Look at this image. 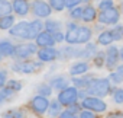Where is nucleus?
I'll return each instance as SVG.
<instances>
[{"label":"nucleus","mask_w":123,"mask_h":118,"mask_svg":"<svg viewBox=\"0 0 123 118\" xmlns=\"http://www.w3.org/2000/svg\"><path fill=\"white\" fill-rule=\"evenodd\" d=\"M111 82L107 77H93L91 82L88 83V86L84 89L86 96H94V98H104L111 92Z\"/></svg>","instance_id":"obj_3"},{"label":"nucleus","mask_w":123,"mask_h":118,"mask_svg":"<svg viewBox=\"0 0 123 118\" xmlns=\"http://www.w3.org/2000/svg\"><path fill=\"white\" fill-rule=\"evenodd\" d=\"M35 44H36V47H39V48H49V47H54L56 42H55V39H54V34L46 32V31H42V32L35 38Z\"/></svg>","instance_id":"obj_12"},{"label":"nucleus","mask_w":123,"mask_h":118,"mask_svg":"<svg viewBox=\"0 0 123 118\" xmlns=\"http://www.w3.org/2000/svg\"><path fill=\"white\" fill-rule=\"evenodd\" d=\"M122 7H123V5H122Z\"/></svg>","instance_id":"obj_46"},{"label":"nucleus","mask_w":123,"mask_h":118,"mask_svg":"<svg viewBox=\"0 0 123 118\" xmlns=\"http://www.w3.org/2000/svg\"><path fill=\"white\" fill-rule=\"evenodd\" d=\"M36 92H38V95L48 98L49 95H52V88H51L49 83H39L38 88H36Z\"/></svg>","instance_id":"obj_26"},{"label":"nucleus","mask_w":123,"mask_h":118,"mask_svg":"<svg viewBox=\"0 0 123 118\" xmlns=\"http://www.w3.org/2000/svg\"><path fill=\"white\" fill-rule=\"evenodd\" d=\"M114 7V2L113 0H100L98 2V9L100 12H104V10H110Z\"/></svg>","instance_id":"obj_33"},{"label":"nucleus","mask_w":123,"mask_h":118,"mask_svg":"<svg viewBox=\"0 0 123 118\" xmlns=\"http://www.w3.org/2000/svg\"><path fill=\"white\" fill-rule=\"evenodd\" d=\"M117 72H120V73H123V66H119V67H117Z\"/></svg>","instance_id":"obj_44"},{"label":"nucleus","mask_w":123,"mask_h":118,"mask_svg":"<svg viewBox=\"0 0 123 118\" xmlns=\"http://www.w3.org/2000/svg\"><path fill=\"white\" fill-rule=\"evenodd\" d=\"M5 88H7L12 93H15V92H19V90L22 89V83L18 82V80H9V82L6 83Z\"/></svg>","instance_id":"obj_32"},{"label":"nucleus","mask_w":123,"mask_h":118,"mask_svg":"<svg viewBox=\"0 0 123 118\" xmlns=\"http://www.w3.org/2000/svg\"><path fill=\"white\" fill-rule=\"evenodd\" d=\"M49 101L48 98L45 96H41V95H35L31 101V109L33 112H36L38 115H43L45 112H48V108H49Z\"/></svg>","instance_id":"obj_10"},{"label":"nucleus","mask_w":123,"mask_h":118,"mask_svg":"<svg viewBox=\"0 0 123 118\" xmlns=\"http://www.w3.org/2000/svg\"><path fill=\"white\" fill-rule=\"evenodd\" d=\"M81 108L83 109H87V111H91V112H104L107 109V103L100 99V98H94V96H86L83 101H81Z\"/></svg>","instance_id":"obj_6"},{"label":"nucleus","mask_w":123,"mask_h":118,"mask_svg":"<svg viewBox=\"0 0 123 118\" xmlns=\"http://www.w3.org/2000/svg\"><path fill=\"white\" fill-rule=\"evenodd\" d=\"M42 66H43V63H41L39 60L38 61H35V60H18L16 63L12 64V70L16 72V73L29 74V73L38 72Z\"/></svg>","instance_id":"obj_4"},{"label":"nucleus","mask_w":123,"mask_h":118,"mask_svg":"<svg viewBox=\"0 0 123 118\" xmlns=\"http://www.w3.org/2000/svg\"><path fill=\"white\" fill-rule=\"evenodd\" d=\"M38 52V47L33 42H22L19 45H16V51L15 55L20 60H28L29 57H32L33 54Z\"/></svg>","instance_id":"obj_9"},{"label":"nucleus","mask_w":123,"mask_h":118,"mask_svg":"<svg viewBox=\"0 0 123 118\" xmlns=\"http://www.w3.org/2000/svg\"><path fill=\"white\" fill-rule=\"evenodd\" d=\"M16 51V45H13L9 39H2L0 41V54L5 57H13Z\"/></svg>","instance_id":"obj_18"},{"label":"nucleus","mask_w":123,"mask_h":118,"mask_svg":"<svg viewBox=\"0 0 123 118\" xmlns=\"http://www.w3.org/2000/svg\"><path fill=\"white\" fill-rule=\"evenodd\" d=\"M97 47L93 42H88L84 48H81V58L83 60H90V58H94V55L97 54Z\"/></svg>","instance_id":"obj_19"},{"label":"nucleus","mask_w":123,"mask_h":118,"mask_svg":"<svg viewBox=\"0 0 123 118\" xmlns=\"http://www.w3.org/2000/svg\"><path fill=\"white\" fill-rule=\"evenodd\" d=\"M110 32H111L114 41H119V39L123 38V26H122V25H114V26L110 29Z\"/></svg>","instance_id":"obj_29"},{"label":"nucleus","mask_w":123,"mask_h":118,"mask_svg":"<svg viewBox=\"0 0 123 118\" xmlns=\"http://www.w3.org/2000/svg\"><path fill=\"white\" fill-rule=\"evenodd\" d=\"M94 66L96 67H103L104 64H106V54L103 52V51H100V52H97L96 55H94Z\"/></svg>","instance_id":"obj_30"},{"label":"nucleus","mask_w":123,"mask_h":118,"mask_svg":"<svg viewBox=\"0 0 123 118\" xmlns=\"http://www.w3.org/2000/svg\"><path fill=\"white\" fill-rule=\"evenodd\" d=\"M33 15L36 16V19H48L52 13V9L49 6L48 2H45V0H33L32 2V6H31Z\"/></svg>","instance_id":"obj_7"},{"label":"nucleus","mask_w":123,"mask_h":118,"mask_svg":"<svg viewBox=\"0 0 123 118\" xmlns=\"http://www.w3.org/2000/svg\"><path fill=\"white\" fill-rule=\"evenodd\" d=\"M0 60H2V54H0Z\"/></svg>","instance_id":"obj_45"},{"label":"nucleus","mask_w":123,"mask_h":118,"mask_svg":"<svg viewBox=\"0 0 123 118\" xmlns=\"http://www.w3.org/2000/svg\"><path fill=\"white\" fill-rule=\"evenodd\" d=\"M13 9H12V2L9 0H0V19L12 15Z\"/></svg>","instance_id":"obj_24"},{"label":"nucleus","mask_w":123,"mask_h":118,"mask_svg":"<svg viewBox=\"0 0 123 118\" xmlns=\"http://www.w3.org/2000/svg\"><path fill=\"white\" fill-rule=\"evenodd\" d=\"M42 28H43V23L41 19H33L31 22L20 21V22L15 23V26L9 32H10V37H13V38L31 42L42 32Z\"/></svg>","instance_id":"obj_1"},{"label":"nucleus","mask_w":123,"mask_h":118,"mask_svg":"<svg viewBox=\"0 0 123 118\" xmlns=\"http://www.w3.org/2000/svg\"><path fill=\"white\" fill-rule=\"evenodd\" d=\"M119 52H120V60L123 61V47H122V48L119 50Z\"/></svg>","instance_id":"obj_43"},{"label":"nucleus","mask_w":123,"mask_h":118,"mask_svg":"<svg viewBox=\"0 0 123 118\" xmlns=\"http://www.w3.org/2000/svg\"><path fill=\"white\" fill-rule=\"evenodd\" d=\"M10 95H12V92H10L7 88H3L2 90H0V103H3V102L10 96Z\"/></svg>","instance_id":"obj_37"},{"label":"nucleus","mask_w":123,"mask_h":118,"mask_svg":"<svg viewBox=\"0 0 123 118\" xmlns=\"http://www.w3.org/2000/svg\"><path fill=\"white\" fill-rule=\"evenodd\" d=\"M113 41H114V39H113V35H111L110 31H103V32H100V34L97 35V42H98L100 45L109 47V45H111Z\"/></svg>","instance_id":"obj_20"},{"label":"nucleus","mask_w":123,"mask_h":118,"mask_svg":"<svg viewBox=\"0 0 123 118\" xmlns=\"http://www.w3.org/2000/svg\"><path fill=\"white\" fill-rule=\"evenodd\" d=\"M61 112H62V106H61V103H59L58 101H54V102L49 103V108H48V114H49V117L55 118V117H58Z\"/></svg>","instance_id":"obj_25"},{"label":"nucleus","mask_w":123,"mask_h":118,"mask_svg":"<svg viewBox=\"0 0 123 118\" xmlns=\"http://www.w3.org/2000/svg\"><path fill=\"white\" fill-rule=\"evenodd\" d=\"M68 79L64 76V74H58V76H54L52 79H51V88L52 89H55V90H64V89H67L68 88Z\"/></svg>","instance_id":"obj_17"},{"label":"nucleus","mask_w":123,"mask_h":118,"mask_svg":"<svg viewBox=\"0 0 123 118\" xmlns=\"http://www.w3.org/2000/svg\"><path fill=\"white\" fill-rule=\"evenodd\" d=\"M106 54V66L109 69H113L117 66V61L120 60V52H119V48L111 45L110 48H107V51L104 52Z\"/></svg>","instance_id":"obj_14"},{"label":"nucleus","mask_w":123,"mask_h":118,"mask_svg":"<svg viewBox=\"0 0 123 118\" xmlns=\"http://www.w3.org/2000/svg\"><path fill=\"white\" fill-rule=\"evenodd\" d=\"M91 79H93V76H87V74L80 76V77H73L74 88H77V89H86L88 86V83L91 82Z\"/></svg>","instance_id":"obj_21"},{"label":"nucleus","mask_w":123,"mask_h":118,"mask_svg":"<svg viewBox=\"0 0 123 118\" xmlns=\"http://www.w3.org/2000/svg\"><path fill=\"white\" fill-rule=\"evenodd\" d=\"M7 83V72L6 70H0V90H2Z\"/></svg>","instance_id":"obj_36"},{"label":"nucleus","mask_w":123,"mask_h":118,"mask_svg":"<svg viewBox=\"0 0 123 118\" xmlns=\"http://www.w3.org/2000/svg\"><path fill=\"white\" fill-rule=\"evenodd\" d=\"M43 28H45L46 32L55 34V32H59V29H61V22H59V21H55V19H46V22L43 23Z\"/></svg>","instance_id":"obj_22"},{"label":"nucleus","mask_w":123,"mask_h":118,"mask_svg":"<svg viewBox=\"0 0 123 118\" xmlns=\"http://www.w3.org/2000/svg\"><path fill=\"white\" fill-rule=\"evenodd\" d=\"M81 15H83V7H81V6L74 7V9H71V12H70V18L74 19V21L81 19Z\"/></svg>","instance_id":"obj_35"},{"label":"nucleus","mask_w":123,"mask_h":118,"mask_svg":"<svg viewBox=\"0 0 123 118\" xmlns=\"http://www.w3.org/2000/svg\"><path fill=\"white\" fill-rule=\"evenodd\" d=\"M111 95L116 103H123V88H114L111 90Z\"/></svg>","instance_id":"obj_31"},{"label":"nucleus","mask_w":123,"mask_h":118,"mask_svg":"<svg viewBox=\"0 0 123 118\" xmlns=\"http://www.w3.org/2000/svg\"><path fill=\"white\" fill-rule=\"evenodd\" d=\"M54 39H55V42H64L65 41V34H62V32H55L54 34Z\"/></svg>","instance_id":"obj_41"},{"label":"nucleus","mask_w":123,"mask_h":118,"mask_svg":"<svg viewBox=\"0 0 123 118\" xmlns=\"http://www.w3.org/2000/svg\"><path fill=\"white\" fill-rule=\"evenodd\" d=\"M88 70H90V64L87 61H75L70 66L68 73H70L71 77H80V76L87 74Z\"/></svg>","instance_id":"obj_13"},{"label":"nucleus","mask_w":123,"mask_h":118,"mask_svg":"<svg viewBox=\"0 0 123 118\" xmlns=\"http://www.w3.org/2000/svg\"><path fill=\"white\" fill-rule=\"evenodd\" d=\"M109 80L111 82V83H114V85H119V83H122L123 82V73H120V72H111L110 73V76H109Z\"/></svg>","instance_id":"obj_34"},{"label":"nucleus","mask_w":123,"mask_h":118,"mask_svg":"<svg viewBox=\"0 0 123 118\" xmlns=\"http://www.w3.org/2000/svg\"><path fill=\"white\" fill-rule=\"evenodd\" d=\"M97 21L101 23V25H117L119 21H120V12L113 7L110 10H104V12H100L98 16H97Z\"/></svg>","instance_id":"obj_8"},{"label":"nucleus","mask_w":123,"mask_h":118,"mask_svg":"<svg viewBox=\"0 0 123 118\" xmlns=\"http://www.w3.org/2000/svg\"><path fill=\"white\" fill-rule=\"evenodd\" d=\"M78 98H80V90L74 86H68L67 89L59 92L58 102L61 103V106H71V105L77 103Z\"/></svg>","instance_id":"obj_5"},{"label":"nucleus","mask_w":123,"mask_h":118,"mask_svg":"<svg viewBox=\"0 0 123 118\" xmlns=\"http://www.w3.org/2000/svg\"><path fill=\"white\" fill-rule=\"evenodd\" d=\"M98 13H97V9L91 5H87L83 7V15H81V21L86 22V23H91L97 19Z\"/></svg>","instance_id":"obj_16"},{"label":"nucleus","mask_w":123,"mask_h":118,"mask_svg":"<svg viewBox=\"0 0 123 118\" xmlns=\"http://www.w3.org/2000/svg\"><path fill=\"white\" fill-rule=\"evenodd\" d=\"M84 0H67V7L68 9H74V7H78Z\"/></svg>","instance_id":"obj_40"},{"label":"nucleus","mask_w":123,"mask_h":118,"mask_svg":"<svg viewBox=\"0 0 123 118\" xmlns=\"http://www.w3.org/2000/svg\"><path fill=\"white\" fill-rule=\"evenodd\" d=\"M78 118H97V115H96L94 112H91V111L83 109V111H80V115H78Z\"/></svg>","instance_id":"obj_38"},{"label":"nucleus","mask_w":123,"mask_h":118,"mask_svg":"<svg viewBox=\"0 0 123 118\" xmlns=\"http://www.w3.org/2000/svg\"><path fill=\"white\" fill-rule=\"evenodd\" d=\"M49 6L54 10L61 12V10H64L67 7V0H49Z\"/></svg>","instance_id":"obj_27"},{"label":"nucleus","mask_w":123,"mask_h":118,"mask_svg":"<svg viewBox=\"0 0 123 118\" xmlns=\"http://www.w3.org/2000/svg\"><path fill=\"white\" fill-rule=\"evenodd\" d=\"M38 60L41 63H51L54 60H56L58 57V50H55L54 47H49V48H39L38 52Z\"/></svg>","instance_id":"obj_11"},{"label":"nucleus","mask_w":123,"mask_h":118,"mask_svg":"<svg viewBox=\"0 0 123 118\" xmlns=\"http://www.w3.org/2000/svg\"><path fill=\"white\" fill-rule=\"evenodd\" d=\"M56 118H77V114H74V112H71L70 109H65V111H62Z\"/></svg>","instance_id":"obj_39"},{"label":"nucleus","mask_w":123,"mask_h":118,"mask_svg":"<svg viewBox=\"0 0 123 118\" xmlns=\"http://www.w3.org/2000/svg\"><path fill=\"white\" fill-rule=\"evenodd\" d=\"M106 118H123V112H120V111H113V112L107 114Z\"/></svg>","instance_id":"obj_42"},{"label":"nucleus","mask_w":123,"mask_h":118,"mask_svg":"<svg viewBox=\"0 0 123 118\" xmlns=\"http://www.w3.org/2000/svg\"><path fill=\"white\" fill-rule=\"evenodd\" d=\"M15 23H16V21H15V16L13 15H9V16H5V18H2L0 19V29L2 31H10L13 26H15Z\"/></svg>","instance_id":"obj_23"},{"label":"nucleus","mask_w":123,"mask_h":118,"mask_svg":"<svg viewBox=\"0 0 123 118\" xmlns=\"http://www.w3.org/2000/svg\"><path fill=\"white\" fill-rule=\"evenodd\" d=\"M12 9L18 16H26L31 12V3L29 0H13Z\"/></svg>","instance_id":"obj_15"},{"label":"nucleus","mask_w":123,"mask_h":118,"mask_svg":"<svg viewBox=\"0 0 123 118\" xmlns=\"http://www.w3.org/2000/svg\"><path fill=\"white\" fill-rule=\"evenodd\" d=\"M2 118H25V114L22 109H9L2 115Z\"/></svg>","instance_id":"obj_28"},{"label":"nucleus","mask_w":123,"mask_h":118,"mask_svg":"<svg viewBox=\"0 0 123 118\" xmlns=\"http://www.w3.org/2000/svg\"><path fill=\"white\" fill-rule=\"evenodd\" d=\"M93 31L88 26H77V23L71 22L67 26L65 32V41L70 45H81V44H88L91 41Z\"/></svg>","instance_id":"obj_2"}]
</instances>
